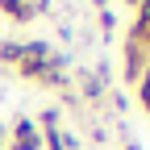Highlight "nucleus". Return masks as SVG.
Wrapping results in <instances>:
<instances>
[{"mask_svg":"<svg viewBox=\"0 0 150 150\" xmlns=\"http://www.w3.org/2000/svg\"><path fill=\"white\" fill-rule=\"evenodd\" d=\"M50 63V46L46 42H21V59H17V75L25 79H42Z\"/></svg>","mask_w":150,"mask_h":150,"instance_id":"obj_1","label":"nucleus"},{"mask_svg":"<svg viewBox=\"0 0 150 150\" xmlns=\"http://www.w3.org/2000/svg\"><path fill=\"white\" fill-rule=\"evenodd\" d=\"M13 150H42V129H38L29 117H17V125H13Z\"/></svg>","mask_w":150,"mask_h":150,"instance_id":"obj_2","label":"nucleus"},{"mask_svg":"<svg viewBox=\"0 0 150 150\" xmlns=\"http://www.w3.org/2000/svg\"><path fill=\"white\" fill-rule=\"evenodd\" d=\"M129 42L150 50V0H142L138 4V21H134V33H129Z\"/></svg>","mask_w":150,"mask_h":150,"instance_id":"obj_3","label":"nucleus"},{"mask_svg":"<svg viewBox=\"0 0 150 150\" xmlns=\"http://www.w3.org/2000/svg\"><path fill=\"white\" fill-rule=\"evenodd\" d=\"M142 71H146V50L134 46V42H125V79H138Z\"/></svg>","mask_w":150,"mask_h":150,"instance_id":"obj_4","label":"nucleus"},{"mask_svg":"<svg viewBox=\"0 0 150 150\" xmlns=\"http://www.w3.org/2000/svg\"><path fill=\"white\" fill-rule=\"evenodd\" d=\"M0 13H8L13 21H29V17H33V4H29V0H0Z\"/></svg>","mask_w":150,"mask_h":150,"instance_id":"obj_5","label":"nucleus"},{"mask_svg":"<svg viewBox=\"0 0 150 150\" xmlns=\"http://www.w3.org/2000/svg\"><path fill=\"white\" fill-rule=\"evenodd\" d=\"M138 100H142V108L150 112V63H146V71L138 75Z\"/></svg>","mask_w":150,"mask_h":150,"instance_id":"obj_6","label":"nucleus"},{"mask_svg":"<svg viewBox=\"0 0 150 150\" xmlns=\"http://www.w3.org/2000/svg\"><path fill=\"white\" fill-rule=\"evenodd\" d=\"M17 59H21V42H4L0 46V63H13L17 67Z\"/></svg>","mask_w":150,"mask_h":150,"instance_id":"obj_7","label":"nucleus"},{"mask_svg":"<svg viewBox=\"0 0 150 150\" xmlns=\"http://www.w3.org/2000/svg\"><path fill=\"white\" fill-rule=\"evenodd\" d=\"M100 25H104V29H108V33H112V25H117V17H112V13H108V8H100Z\"/></svg>","mask_w":150,"mask_h":150,"instance_id":"obj_8","label":"nucleus"},{"mask_svg":"<svg viewBox=\"0 0 150 150\" xmlns=\"http://www.w3.org/2000/svg\"><path fill=\"white\" fill-rule=\"evenodd\" d=\"M125 150H142V146H138V142H129V146H125Z\"/></svg>","mask_w":150,"mask_h":150,"instance_id":"obj_9","label":"nucleus"},{"mask_svg":"<svg viewBox=\"0 0 150 150\" xmlns=\"http://www.w3.org/2000/svg\"><path fill=\"white\" fill-rule=\"evenodd\" d=\"M129 4H134V8H138V4H142V0H129Z\"/></svg>","mask_w":150,"mask_h":150,"instance_id":"obj_10","label":"nucleus"},{"mask_svg":"<svg viewBox=\"0 0 150 150\" xmlns=\"http://www.w3.org/2000/svg\"><path fill=\"white\" fill-rule=\"evenodd\" d=\"M96 4H100V8H104V0H96Z\"/></svg>","mask_w":150,"mask_h":150,"instance_id":"obj_11","label":"nucleus"}]
</instances>
